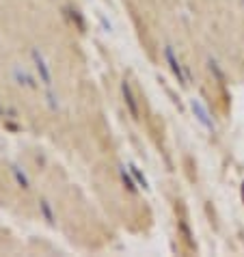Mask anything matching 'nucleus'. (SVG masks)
I'll return each mask as SVG.
<instances>
[{
  "label": "nucleus",
  "mask_w": 244,
  "mask_h": 257,
  "mask_svg": "<svg viewBox=\"0 0 244 257\" xmlns=\"http://www.w3.org/2000/svg\"><path fill=\"white\" fill-rule=\"evenodd\" d=\"M31 56H33L35 69H37V74H39V82L44 84L46 89H52V87H54V82H52V71H50L48 63L44 61V56H41V52H39L37 48H33V50H31Z\"/></svg>",
  "instance_id": "1"
},
{
  "label": "nucleus",
  "mask_w": 244,
  "mask_h": 257,
  "mask_svg": "<svg viewBox=\"0 0 244 257\" xmlns=\"http://www.w3.org/2000/svg\"><path fill=\"white\" fill-rule=\"evenodd\" d=\"M164 59H167L169 67H171V71H173V76L177 78V82L182 84V87H186V84H188V78H186V69H184L182 63L177 61L175 50L171 48V46H164Z\"/></svg>",
  "instance_id": "2"
},
{
  "label": "nucleus",
  "mask_w": 244,
  "mask_h": 257,
  "mask_svg": "<svg viewBox=\"0 0 244 257\" xmlns=\"http://www.w3.org/2000/svg\"><path fill=\"white\" fill-rule=\"evenodd\" d=\"M121 97H124V104H126L128 112L132 115V119L139 121V119H141L139 102H136V95H134V91H132V87H130V82H128V80L121 82Z\"/></svg>",
  "instance_id": "3"
},
{
  "label": "nucleus",
  "mask_w": 244,
  "mask_h": 257,
  "mask_svg": "<svg viewBox=\"0 0 244 257\" xmlns=\"http://www.w3.org/2000/svg\"><path fill=\"white\" fill-rule=\"evenodd\" d=\"M190 108H192V115L197 117V121H199V123L203 125L205 130L214 132V121H212V117H210V110H207L205 106L201 104V99L192 97V99H190Z\"/></svg>",
  "instance_id": "4"
},
{
  "label": "nucleus",
  "mask_w": 244,
  "mask_h": 257,
  "mask_svg": "<svg viewBox=\"0 0 244 257\" xmlns=\"http://www.w3.org/2000/svg\"><path fill=\"white\" fill-rule=\"evenodd\" d=\"M11 175H13V180H16V184L20 188H24V190H31V180H28V175L22 171V167L20 164H11Z\"/></svg>",
  "instance_id": "5"
},
{
  "label": "nucleus",
  "mask_w": 244,
  "mask_h": 257,
  "mask_svg": "<svg viewBox=\"0 0 244 257\" xmlns=\"http://www.w3.org/2000/svg\"><path fill=\"white\" fill-rule=\"evenodd\" d=\"M39 214H41V218H44L50 227L56 225V214H54L52 203H50L48 199H41V201H39Z\"/></svg>",
  "instance_id": "6"
},
{
  "label": "nucleus",
  "mask_w": 244,
  "mask_h": 257,
  "mask_svg": "<svg viewBox=\"0 0 244 257\" xmlns=\"http://www.w3.org/2000/svg\"><path fill=\"white\" fill-rule=\"evenodd\" d=\"M13 78H16L18 84H22V87H28V89H35V87H37V84H35V78L28 74V71L20 69V67L13 69Z\"/></svg>",
  "instance_id": "7"
},
{
  "label": "nucleus",
  "mask_w": 244,
  "mask_h": 257,
  "mask_svg": "<svg viewBox=\"0 0 244 257\" xmlns=\"http://www.w3.org/2000/svg\"><path fill=\"white\" fill-rule=\"evenodd\" d=\"M65 11H67V18L71 20V24H74L78 31H80V33L87 31V22H84V18H82V13H80V11L74 9V7H69V9H65Z\"/></svg>",
  "instance_id": "8"
},
{
  "label": "nucleus",
  "mask_w": 244,
  "mask_h": 257,
  "mask_svg": "<svg viewBox=\"0 0 244 257\" xmlns=\"http://www.w3.org/2000/svg\"><path fill=\"white\" fill-rule=\"evenodd\" d=\"M128 169H130V173H132V177L136 180V184H139L143 190H149V182H147V177L141 173V169L136 167V164H128Z\"/></svg>",
  "instance_id": "9"
},
{
  "label": "nucleus",
  "mask_w": 244,
  "mask_h": 257,
  "mask_svg": "<svg viewBox=\"0 0 244 257\" xmlns=\"http://www.w3.org/2000/svg\"><path fill=\"white\" fill-rule=\"evenodd\" d=\"M119 177H121V184H124V186L130 190V192H136V190H139V184H136L134 177H130V175L126 173V167H121V169H119Z\"/></svg>",
  "instance_id": "10"
},
{
  "label": "nucleus",
  "mask_w": 244,
  "mask_h": 257,
  "mask_svg": "<svg viewBox=\"0 0 244 257\" xmlns=\"http://www.w3.org/2000/svg\"><path fill=\"white\" fill-rule=\"evenodd\" d=\"M207 67H210V71H212L214 76H216V80H218L220 84H225V71L218 67L216 61H214V59H207Z\"/></svg>",
  "instance_id": "11"
},
{
  "label": "nucleus",
  "mask_w": 244,
  "mask_h": 257,
  "mask_svg": "<svg viewBox=\"0 0 244 257\" xmlns=\"http://www.w3.org/2000/svg\"><path fill=\"white\" fill-rule=\"evenodd\" d=\"M56 99H59V97H56L54 91L52 89H46V102H48V106H50V110H52V112L59 110V102H56Z\"/></svg>",
  "instance_id": "12"
},
{
  "label": "nucleus",
  "mask_w": 244,
  "mask_h": 257,
  "mask_svg": "<svg viewBox=\"0 0 244 257\" xmlns=\"http://www.w3.org/2000/svg\"><path fill=\"white\" fill-rule=\"evenodd\" d=\"M97 20H99V24L104 26V31H106V33H110V31H112V24H110L108 20H106V18L102 16V13H97Z\"/></svg>",
  "instance_id": "13"
},
{
  "label": "nucleus",
  "mask_w": 244,
  "mask_h": 257,
  "mask_svg": "<svg viewBox=\"0 0 244 257\" xmlns=\"http://www.w3.org/2000/svg\"><path fill=\"white\" fill-rule=\"evenodd\" d=\"M0 117H3V106H0Z\"/></svg>",
  "instance_id": "14"
},
{
  "label": "nucleus",
  "mask_w": 244,
  "mask_h": 257,
  "mask_svg": "<svg viewBox=\"0 0 244 257\" xmlns=\"http://www.w3.org/2000/svg\"><path fill=\"white\" fill-rule=\"evenodd\" d=\"M242 197H244V184H242Z\"/></svg>",
  "instance_id": "15"
},
{
  "label": "nucleus",
  "mask_w": 244,
  "mask_h": 257,
  "mask_svg": "<svg viewBox=\"0 0 244 257\" xmlns=\"http://www.w3.org/2000/svg\"><path fill=\"white\" fill-rule=\"evenodd\" d=\"M242 7H244V0H242Z\"/></svg>",
  "instance_id": "16"
}]
</instances>
